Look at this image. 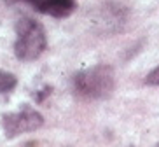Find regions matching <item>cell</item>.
<instances>
[{
	"label": "cell",
	"instance_id": "obj_5",
	"mask_svg": "<svg viewBox=\"0 0 159 147\" xmlns=\"http://www.w3.org/2000/svg\"><path fill=\"white\" fill-rule=\"evenodd\" d=\"M16 86H18V77L14 74H11V72L0 68V95L11 93Z\"/></svg>",
	"mask_w": 159,
	"mask_h": 147
},
{
	"label": "cell",
	"instance_id": "obj_7",
	"mask_svg": "<svg viewBox=\"0 0 159 147\" xmlns=\"http://www.w3.org/2000/svg\"><path fill=\"white\" fill-rule=\"evenodd\" d=\"M47 95H51V88H44V90H40V93H35L33 96H35V100H37V102H42Z\"/></svg>",
	"mask_w": 159,
	"mask_h": 147
},
{
	"label": "cell",
	"instance_id": "obj_2",
	"mask_svg": "<svg viewBox=\"0 0 159 147\" xmlns=\"http://www.w3.org/2000/svg\"><path fill=\"white\" fill-rule=\"evenodd\" d=\"M47 48V35L44 26L30 16H21L16 21L14 54L19 62L37 60Z\"/></svg>",
	"mask_w": 159,
	"mask_h": 147
},
{
	"label": "cell",
	"instance_id": "obj_4",
	"mask_svg": "<svg viewBox=\"0 0 159 147\" xmlns=\"http://www.w3.org/2000/svg\"><path fill=\"white\" fill-rule=\"evenodd\" d=\"M35 11L52 18H68L77 9L75 0H23Z\"/></svg>",
	"mask_w": 159,
	"mask_h": 147
},
{
	"label": "cell",
	"instance_id": "obj_6",
	"mask_svg": "<svg viewBox=\"0 0 159 147\" xmlns=\"http://www.w3.org/2000/svg\"><path fill=\"white\" fill-rule=\"evenodd\" d=\"M145 84L147 86H159V67H156L154 70H150L145 77Z\"/></svg>",
	"mask_w": 159,
	"mask_h": 147
},
{
	"label": "cell",
	"instance_id": "obj_1",
	"mask_svg": "<svg viewBox=\"0 0 159 147\" xmlns=\"http://www.w3.org/2000/svg\"><path fill=\"white\" fill-rule=\"evenodd\" d=\"M74 91L88 100H102L116 90V74L110 65H94L72 77Z\"/></svg>",
	"mask_w": 159,
	"mask_h": 147
},
{
	"label": "cell",
	"instance_id": "obj_3",
	"mask_svg": "<svg viewBox=\"0 0 159 147\" xmlns=\"http://www.w3.org/2000/svg\"><path fill=\"white\" fill-rule=\"evenodd\" d=\"M44 124V116L39 110L25 105L16 112H7L2 116V128L7 138H16L23 133L35 131Z\"/></svg>",
	"mask_w": 159,
	"mask_h": 147
}]
</instances>
